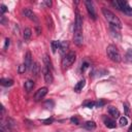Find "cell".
Masks as SVG:
<instances>
[{"instance_id": "obj_1", "label": "cell", "mask_w": 132, "mask_h": 132, "mask_svg": "<svg viewBox=\"0 0 132 132\" xmlns=\"http://www.w3.org/2000/svg\"><path fill=\"white\" fill-rule=\"evenodd\" d=\"M102 14L104 16V18L106 19V21L109 23V25L115 28V29H122V23L120 21V19H119L114 12H111L109 9L105 8V7H102Z\"/></svg>"}, {"instance_id": "obj_2", "label": "cell", "mask_w": 132, "mask_h": 132, "mask_svg": "<svg viewBox=\"0 0 132 132\" xmlns=\"http://www.w3.org/2000/svg\"><path fill=\"white\" fill-rule=\"evenodd\" d=\"M106 54L107 57L114 62H120L121 61V55L120 52L118 51V49L114 45H109L106 48Z\"/></svg>"}, {"instance_id": "obj_3", "label": "cell", "mask_w": 132, "mask_h": 132, "mask_svg": "<svg viewBox=\"0 0 132 132\" xmlns=\"http://www.w3.org/2000/svg\"><path fill=\"white\" fill-rule=\"evenodd\" d=\"M75 59H77V55H75L74 52H69L67 53L63 59H62V68L63 69H67L70 67L73 63H74V61Z\"/></svg>"}, {"instance_id": "obj_4", "label": "cell", "mask_w": 132, "mask_h": 132, "mask_svg": "<svg viewBox=\"0 0 132 132\" xmlns=\"http://www.w3.org/2000/svg\"><path fill=\"white\" fill-rule=\"evenodd\" d=\"M42 72H43V78H45V80L47 84H52L54 78H53V74H52V70L50 68H48L47 66H43L42 68Z\"/></svg>"}, {"instance_id": "obj_5", "label": "cell", "mask_w": 132, "mask_h": 132, "mask_svg": "<svg viewBox=\"0 0 132 132\" xmlns=\"http://www.w3.org/2000/svg\"><path fill=\"white\" fill-rule=\"evenodd\" d=\"M85 4H86L87 10H88V12H89L90 17L93 19V20H96V19H97V15H96L95 8H94L93 2H92V1H90V0H86V1H85Z\"/></svg>"}, {"instance_id": "obj_6", "label": "cell", "mask_w": 132, "mask_h": 132, "mask_svg": "<svg viewBox=\"0 0 132 132\" xmlns=\"http://www.w3.org/2000/svg\"><path fill=\"white\" fill-rule=\"evenodd\" d=\"M74 31H83V19L77 10V17H75V22H74Z\"/></svg>"}, {"instance_id": "obj_7", "label": "cell", "mask_w": 132, "mask_h": 132, "mask_svg": "<svg viewBox=\"0 0 132 132\" xmlns=\"http://www.w3.org/2000/svg\"><path fill=\"white\" fill-rule=\"evenodd\" d=\"M119 5H120V10L124 11L126 15L132 17V8L130 7L129 4L126 1H121V0H119Z\"/></svg>"}, {"instance_id": "obj_8", "label": "cell", "mask_w": 132, "mask_h": 132, "mask_svg": "<svg viewBox=\"0 0 132 132\" xmlns=\"http://www.w3.org/2000/svg\"><path fill=\"white\" fill-rule=\"evenodd\" d=\"M73 40H74V43L78 47H80L81 45H83V41H84L83 31H74V33H73Z\"/></svg>"}, {"instance_id": "obj_9", "label": "cell", "mask_w": 132, "mask_h": 132, "mask_svg": "<svg viewBox=\"0 0 132 132\" xmlns=\"http://www.w3.org/2000/svg\"><path fill=\"white\" fill-rule=\"evenodd\" d=\"M47 94H48V88L43 87V88H41V89L36 91V93L34 94V100L35 101H39V100H41Z\"/></svg>"}, {"instance_id": "obj_10", "label": "cell", "mask_w": 132, "mask_h": 132, "mask_svg": "<svg viewBox=\"0 0 132 132\" xmlns=\"http://www.w3.org/2000/svg\"><path fill=\"white\" fill-rule=\"evenodd\" d=\"M24 64H25V66H26L27 70H29V69H32L33 62H32V57H31V53L30 52H27L26 55H25Z\"/></svg>"}, {"instance_id": "obj_11", "label": "cell", "mask_w": 132, "mask_h": 132, "mask_svg": "<svg viewBox=\"0 0 132 132\" xmlns=\"http://www.w3.org/2000/svg\"><path fill=\"white\" fill-rule=\"evenodd\" d=\"M23 14L25 15V17H27L29 20L34 21V22H37L36 15L33 12V10H31L30 8H24V9H23Z\"/></svg>"}, {"instance_id": "obj_12", "label": "cell", "mask_w": 132, "mask_h": 132, "mask_svg": "<svg viewBox=\"0 0 132 132\" xmlns=\"http://www.w3.org/2000/svg\"><path fill=\"white\" fill-rule=\"evenodd\" d=\"M103 122H104L105 126L107 127V128H110V129L116 128V122H115L114 120H111L110 118L104 116V117H103Z\"/></svg>"}, {"instance_id": "obj_13", "label": "cell", "mask_w": 132, "mask_h": 132, "mask_svg": "<svg viewBox=\"0 0 132 132\" xmlns=\"http://www.w3.org/2000/svg\"><path fill=\"white\" fill-rule=\"evenodd\" d=\"M31 71H32V74L34 75V77L38 78L40 72H41V67L39 66L38 63H34L33 66H32V69H31Z\"/></svg>"}, {"instance_id": "obj_14", "label": "cell", "mask_w": 132, "mask_h": 132, "mask_svg": "<svg viewBox=\"0 0 132 132\" xmlns=\"http://www.w3.org/2000/svg\"><path fill=\"white\" fill-rule=\"evenodd\" d=\"M108 114L112 117V118H120V110H119L118 108L114 107V106H110V107H108Z\"/></svg>"}, {"instance_id": "obj_15", "label": "cell", "mask_w": 132, "mask_h": 132, "mask_svg": "<svg viewBox=\"0 0 132 132\" xmlns=\"http://www.w3.org/2000/svg\"><path fill=\"white\" fill-rule=\"evenodd\" d=\"M85 85H86V80H85V79H81V80H79V83H77V85L74 86V91L77 92V93L80 92L81 90H83V88L85 87Z\"/></svg>"}, {"instance_id": "obj_16", "label": "cell", "mask_w": 132, "mask_h": 132, "mask_svg": "<svg viewBox=\"0 0 132 132\" xmlns=\"http://www.w3.org/2000/svg\"><path fill=\"white\" fill-rule=\"evenodd\" d=\"M34 88V81L31 80V79H27L26 81H25V90H26L27 92H31L33 90Z\"/></svg>"}, {"instance_id": "obj_17", "label": "cell", "mask_w": 132, "mask_h": 132, "mask_svg": "<svg viewBox=\"0 0 132 132\" xmlns=\"http://www.w3.org/2000/svg\"><path fill=\"white\" fill-rule=\"evenodd\" d=\"M0 84L4 87H11L14 85V80L11 79H0Z\"/></svg>"}, {"instance_id": "obj_18", "label": "cell", "mask_w": 132, "mask_h": 132, "mask_svg": "<svg viewBox=\"0 0 132 132\" xmlns=\"http://www.w3.org/2000/svg\"><path fill=\"white\" fill-rule=\"evenodd\" d=\"M68 49V42L67 41H60V48H59V51L62 55H64Z\"/></svg>"}, {"instance_id": "obj_19", "label": "cell", "mask_w": 132, "mask_h": 132, "mask_svg": "<svg viewBox=\"0 0 132 132\" xmlns=\"http://www.w3.org/2000/svg\"><path fill=\"white\" fill-rule=\"evenodd\" d=\"M31 35H32V30L30 28H25L24 31H23V36H24V39L25 40H28L30 39Z\"/></svg>"}, {"instance_id": "obj_20", "label": "cell", "mask_w": 132, "mask_h": 132, "mask_svg": "<svg viewBox=\"0 0 132 132\" xmlns=\"http://www.w3.org/2000/svg\"><path fill=\"white\" fill-rule=\"evenodd\" d=\"M84 127H85L87 130H93V129L96 128V124H95V122H93V121H88V122L84 125Z\"/></svg>"}, {"instance_id": "obj_21", "label": "cell", "mask_w": 132, "mask_h": 132, "mask_svg": "<svg viewBox=\"0 0 132 132\" xmlns=\"http://www.w3.org/2000/svg\"><path fill=\"white\" fill-rule=\"evenodd\" d=\"M51 46H52V52L56 53V52H57V50H59V48H60V41L53 40L51 42Z\"/></svg>"}, {"instance_id": "obj_22", "label": "cell", "mask_w": 132, "mask_h": 132, "mask_svg": "<svg viewBox=\"0 0 132 132\" xmlns=\"http://www.w3.org/2000/svg\"><path fill=\"white\" fill-rule=\"evenodd\" d=\"M43 62H45V66H47L48 68H50L52 70L53 69V66H52V62L50 60L49 56L48 55H45V57H43Z\"/></svg>"}, {"instance_id": "obj_23", "label": "cell", "mask_w": 132, "mask_h": 132, "mask_svg": "<svg viewBox=\"0 0 132 132\" xmlns=\"http://www.w3.org/2000/svg\"><path fill=\"white\" fill-rule=\"evenodd\" d=\"M46 22H47V25H48V28H49V29H53V28H54L53 19L51 18V16H47V17H46Z\"/></svg>"}, {"instance_id": "obj_24", "label": "cell", "mask_w": 132, "mask_h": 132, "mask_svg": "<svg viewBox=\"0 0 132 132\" xmlns=\"http://www.w3.org/2000/svg\"><path fill=\"white\" fill-rule=\"evenodd\" d=\"M125 59L128 63H132V50H128L126 52V55H125Z\"/></svg>"}, {"instance_id": "obj_25", "label": "cell", "mask_w": 132, "mask_h": 132, "mask_svg": "<svg viewBox=\"0 0 132 132\" xmlns=\"http://www.w3.org/2000/svg\"><path fill=\"white\" fill-rule=\"evenodd\" d=\"M105 104H106V101H105V100H103V99H99L98 101L95 102V107H102V106L105 105Z\"/></svg>"}, {"instance_id": "obj_26", "label": "cell", "mask_w": 132, "mask_h": 132, "mask_svg": "<svg viewBox=\"0 0 132 132\" xmlns=\"http://www.w3.org/2000/svg\"><path fill=\"white\" fill-rule=\"evenodd\" d=\"M83 105L88 108H93V107H95V101H86L84 102Z\"/></svg>"}, {"instance_id": "obj_27", "label": "cell", "mask_w": 132, "mask_h": 132, "mask_svg": "<svg viewBox=\"0 0 132 132\" xmlns=\"http://www.w3.org/2000/svg\"><path fill=\"white\" fill-rule=\"evenodd\" d=\"M119 123H120L121 126H126V125L128 124V120H127V118H125V117H121L120 119H119Z\"/></svg>"}, {"instance_id": "obj_28", "label": "cell", "mask_w": 132, "mask_h": 132, "mask_svg": "<svg viewBox=\"0 0 132 132\" xmlns=\"http://www.w3.org/2000/svg\"><path fill=\"white\" fill-rule=\"evenodd\" d=\"M123 106H124L125 115L128 116V117H130V109H129V105H128L127 103H124V104H123Z\"/></svg>"}, {"instance_id": "obj_29", "label": "cell", "mask_w": 132, "mask_h": 132, "mask_svg": "<svg viewBox=\"0 0 132 132\" xmlns=\"http://www.w3.org/2000/svg\"><path fill=\"white\" fill-rule=\"evenodd\" d=\"M27 70V68H26V66H25V64H21L20 66H19V73H24L25 71Z\"/></svg>"}, {"instance_id": "obj_30", "label": "cell", "mask_w": 132, "mask_h": 132, "mask_svg": "<svg viewBox=\"0 0 132 132\" xmlns=\"http://www.w3.org/2000/svg\"><path fill=\"white\" fill-rule=\"evenodd\" d=\"M41 122L45 125H50V124H52L54 122V119L53 118H49V119H46V120H42Z\"/></svg>"}, {"instance_id": "obj_31", "label": "cell", "mask_w": 132, "mask_h": 132, "mask_svg": "<svg viewBox=\"0 0 132 132\" xmlns=\"http://www.w3.org/2000/svg\"><path fill=\"white\" fill-rule=\"evenodd\" d=\"M70 122H71L72 124H75V125H79V120L78 117H72V118L70 119Z\"/></svg>"}, {"instance_id": "obj_32", "label": "cell", "mask_w": 132, "mask_h": 132, "mask_svg": "<svg viewBox=\"0 0 132 132\" xmlns=\"http://www.w3.org/2000/svg\"><path fill=\"white\" fill-rule=\"evenodd\" d=\"M46 106H48V107L50 108V107H54V101H53V100H49V101H47L46 102V104H45Z\"/></svg>"}, {"instance_id": "obj_33", "label": "cell", "mask_w": 132, "mask_h": 132, "mask_svg": "<svg viewBox=\"0 0 132 132\" xmlns=\"http://www.w3.org/2000/svg\"><path fill=\"white\" fill-rule=\"evenodd\" d=\"M0 10H1L2 14H5V12L7 11V6L4 5V4H1L0 5Z\"/></svg>"}, {"instance_id": "obj_34", "label": "cell", "mask_w": 132, "mask_h": 132, "mask_svg": "<svg viewBox=\"0 0 132 132\" xmlns=\"http://www.w3.org/2000/svg\"><path fill=\"white\" fill-rule=\"evenodd\" d=\"M9 45H10V39L9 38H6L5 39V45H4V50H7L8 47H9Z\"/></svg>"}, {"instance_id": "obj_35", "label": "cell", "mask_w": 132, "mask_h": 132, "mask_svg": "<svg viewBox=\"0 0 132 132\" xmlns=\"http://www.w3.org/2000/svg\"><path fill=\"white\" fill-rule=\"evenodd\" d=\"M88 67H89V63H87V62H85V63L83 64V66H81V71H85Z\"/></svg>"}, {"instance_id": "obj_36", "label": "cell", "mask_w": 132, "mask_h": 132, "mask_svg": "<svg viewBox=\"0 0 132 132\" xmlns=\"http://www.w3.org/2000/svg\"><path fill=\"white\" fill-rule=\"evenodd\" d=\"M36 32H37V34H38V35L41 33V29H40L39 26H36Z\"/></svg>"}, {"instance_id": "obj_37", "label": "cell", "mask_w": 132, "mask_h": 132, "mask_svg": "<svg viewBox=\"0 0 132 132\" xmlns=\"http://www.w3.org/2000/svg\"><path fill=\"white\" fill-rule=\"evenodd\" d=\"M45 4L48 6V7H51V6H52V1H45Z\"/></svg>"}, {"instance_id": "obj_38", "label": "cell", "mask_w": 132, "mask_h": 132, "mask_svg": "<svg viewBox=\"0 0 132 132\" xmlns=\"http://www.w3.org/2000/svg\"><path fill=\"white\" fill-rule=\"evenodd\" d=\"M1 24L2 25H5V23H6V21H5V18H4V16H1Z\"/></svg>"}, {"instance_id": "obj_39", "label": "cell", "mask_w": 132, "mask_h": 132, "mask_svg": "<svg viewBox=\"0 0 132 132\" xmlns=\"http://www.w3.org/2000/svg\"><path fill=\"white\" fill-rule=\"evenodd\" d=\"M127 132H132V123H131V125H130V127H129V129H128Z\"/></svg>"}, {"instance_id": "obj_40", "label": "cell", "mask_w": 132, "mask_h": 132, "mask_svg": "<svg viewBox=\"0 0 132 132\" xmlns=\"http://www.w3.org/2000/svg\"><path fill=\"white\" fill-rule=\"evenodd\" d=\"M0 132H5V130H4V127H2V126H1V129H0Z\"/></svg>"}]
</instances>
